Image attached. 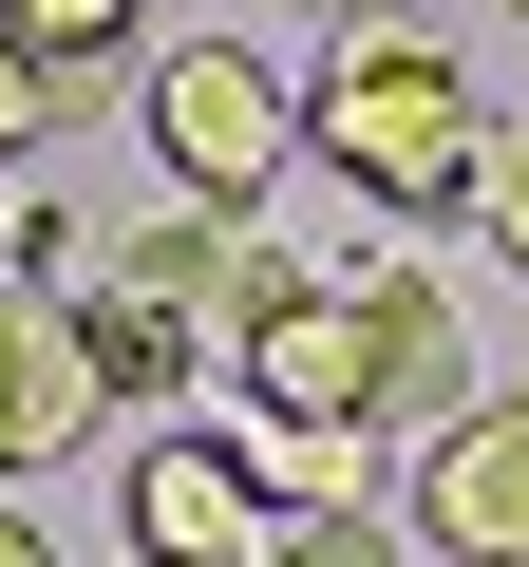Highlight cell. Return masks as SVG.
Here are the masks:
<instances>
[{"label":"cell","mask_w":529,"mask_h":567,"mask_svg":"<svg viewBox=\"0 0 529 567\" xmlns=\"http://www.w3.org/2000/svg\"><path fill=\"white\" fill-rule=\"evenodd\" d=\"M473 133H491V95H473L454 39H416V20H341V58H322V95H303V152H322L360 208L435 227V208L473 189Z\"/></svg>","instance_id":"cell-1"},{"label":"cell","mask_w":529,"mask_h":567,"mask_svg":"<svg viewBox=\"0 0 529 567\" xmlns=\"http://www.w3.org/2000/svg\"><path fill=\"white\" fill-rule=\"evenodd\" d=\"M133 133H152V189L170 208H227V227H264V189L303 171V95H284V58H246V39H152L133 58Z\"/></svg>","instance_id":"cell-2"},{"label":"cell","mask_w":529,"mask_h":567,"mask_svg":"<svg viewBox=\"0 0 529 567\" xmlns=\"http://www.w3.org/2000/svg\"><path fill=\"white\" fill-rule=\"evenodd\" d=\"M397 548H416V567H529V379H473V398L416 435Z\"/></svg>","instance_id":"cell-3"},{"label":"cell","mask_w":529,"mask_h":567,"mask_svg":"<svg viewBox=\"0 0 529 567\" xmlns=\"http://www.w3.org/2000/svg\"><path fill=\"white\" fill-rule=\"evenodd\" d=\"M360 265H378V246H360ZM227 379H246V416H360V379H378L360 284H264V303L227 322Z\"/></svg>","instance_id":"cell-4"},{"label":"cell","mask_w":529,"mask_h":567,"mask_svg":"<svg viewBox=\"0 0 529 567\" xmlns=\"http://www.w3.org/2000/svg\"><path fill=\"white\" fill-rule=\"evenodd\" d=\"M114 529H133V567H246L284 511L227 473V435H133V473H114Z\"/></svg>","instance_id":"cell-5"},{"label":"cell","mask_w":529,"mask_h":567,"mask_svg":"<svg viewBox=\"0 0 529 567\" xmlns=\"http://www.w3.org/2000/svg\"><path fill=\"white\" fill-rule=\"evenodd\" d=\"M360 341H378L360 435H435V416L473 398V322H454V284H435V265H360Z\"/></svg>","instance_id":"cell-6"},{"label":"cell","mask_w":529,"mask_h":567,"mask_svg":"<svg viewBox=\"0 0 529 567\" xmlns=\"http://www.w3.org/2000/svg\"><path fill=\"white\" fill-rule=\"evenodd\" d=\"M58 341H76L95 416H170V398L208 379V322H170L152 284H114V265H76V284H58Z\"/></svg>","instance_id":"cell-7"},{"label":"cell","mask_w":529,"mask_h":567,"mask_svg":"<svg viewBox=\"0 0 529 567\" xmlns=\"http://www.w3.org/2000/svg\"><path fill=\"white\" fill-rule=\"evenodd\" d=\"M76 435H95V379H76L58 303H39V284H0V492H39Z\"/></svg>","instance_id":"cell-8"},{"label":"cell","mask_w":529,"mask_h":567,"mask_svg":"<svg viewBox=\"0 0 529 567\" xmlns=\"http://www.w3.org/2000/svg\"><path fill=\"white\" fill-rule=\"evenodd\" d=\"M227 473H246L264 511H360V492H378V435H360V416H227Z\"/></svg>","instance_id":"cell-9"},{"label":"cell","mask_w":529,"mask_h":567,"mask_svg":"<svg viewBox=\"0 0 529 567\" xmlns=\"http://www.w3.org/2000/svg\"><path fill=\"white\" fill-rule=\"evenodd\" d=\"M0 39H20L58 95L76 76H114V58H152V0H0Z\"/></svg>","instance_id":"cell-10"},{"label":"cell","mask_w":529,"mask_h":567,"mask_svg":"<svg viewBox=\"0 0 529 567\" xmlns=\"http://www.w3.org/2000/svg\"><path fill=\"white\" fill-rule=\"evenodd\" d=\"M454 227H473V246L529 284V114H491V133H473V189H454Z\"/></svg>","instance_id":"cell-11"},{"label":"cell","mask_w":529,"mask_h":567,"mask_svg":"<svg viewBox=\"0 0 529 567\" xmlns=\"http://www.w3.org/2000/svg\"><path fill=\"white\" fill-rule=\"evenodd\" d=\"M76 265H95V227H76V189H58V171H20V208H0V284H39V303H58Z\"/></svg>","instance_id":"cell-12"},{"label":"cell","mask_w":529,"mask_h":567,"mask_svg":"<svg viewBox=\"0 0 529 567\" xmlns=\"http://www.w3.org/2000/svg\"><path fill=\"white\" fill-rule=\"evenodd\" d=\"M246 567H416V548H397V511L360 492V511H284V529H264Z\"/></svg>","instance_id":"cell-13"},{"label":"cell","mask_w":529,"mask_h":567,"mask_svg":"<svg viewBox=\"0 0 529 567\" xmlns=\"http://www.w3.org/2000/svg\"><path fill=\"white\" fill-rule=\"evenodd\" d=\"M39 133H58V76H39L20 39H0V171H39Z\"/></svg>","instance_id":"cell-14"},{"label":"cell","mask_w":529,"mask_h":567,"mask_svg":"<svg viewBox=\"0 0 529 567\" xmlns=\"http://www.w3.org/2000/svg\"><path fill=\"white\" fill-rule=\"evenodd\" d=\"M0 567H58V529H39V511H20V492H0Z\"/></svg>","instance_id":"cell-15"},{"label":"cell","mask_w":529,"mask_h":567,"mask_svg":"<svg viewBox=\"0 0 529 567\" xmlns=\"http://www.w3.org/2000/svg\"><path fill=\"white\" fill-rule=\"evenodd\" d=\"M284 20H378V0H284Z\"/></svg>","instance_id":"cell-16"},{"label":"cell","mask_w":529,"mask_h":567,"mask_svg":"<svg viewBox=\"0 0 529 567\" xmlns=\"http://www.w3.org/2000/svg\"><path fill=\"white\" fill-rule=\"evenodd\" d=\"M491 20H529V0H491Z\"/></svg>","instance_id":"cell-17"}]
</instances>
